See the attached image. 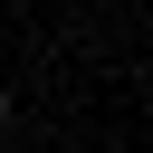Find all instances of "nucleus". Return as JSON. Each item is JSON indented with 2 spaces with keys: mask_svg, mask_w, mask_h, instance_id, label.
I'll use <instances>...</instances> for the list:
<instances>
[{
  "mask_svg": "<svg viewBox=\"0 0 153 153\" xmlns=\"http://www.w3.org/2000/svg\"><path fill=\"white\" fill-rule=\"evenodd\" d=\"M0 124H10V86H0Z\"/></svg>",
  "mask_w": 153,
  "mask_h": 153,
  "instance_id": "nucleus-1",
  "label": "nucleus"
}]
</instances>
